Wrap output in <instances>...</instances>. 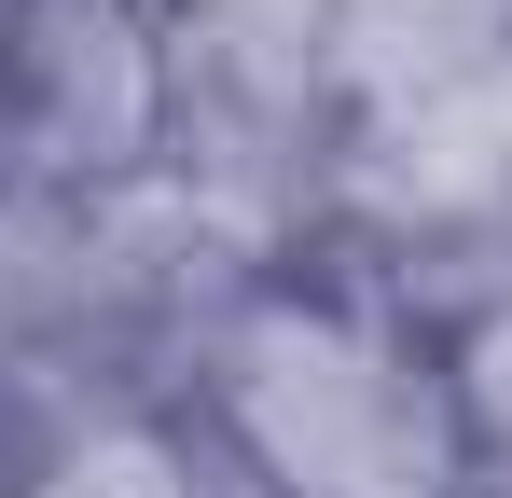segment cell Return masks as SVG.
<instances>
[{"mask_svg": "<svg viewBox=\"0 0 512 498\" xmlns=\"http://www.w3.org/2000/svg\"><path fill=\"white\" fill-rule=\"evenodd\" d=\"M84 498H153V471H139V457H125V471H97Z\"/></svg>", "mask_w": 512, "mask_h": 498, "instance_id": "obj_1", "label": "cell"}, {"mask_svg": "<svg viewBox=\"0 0 512 498\" xmlns=\"http://www.w3.org/2000/svg\"><path fill=\"white\" fill-rule=\"evenodd\" d=\"M499 402H512V346H499Z\"/></svg>", "mask_w": 512, "mask_h": 498, "instance_id": "obj_2", "label": "cell"}]
</instances>
